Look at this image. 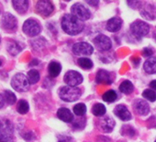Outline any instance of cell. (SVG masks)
<instances>
[{"instance_id":"6da1fadb","label":"cell","mask_w":156,"mask_h":142,"mask_svg":"<svg viewBox=\"0 0 156 142\" xmlns=\"http://www.w3.org/2000/svg\"><path fill=\"white\" fill-rule=\"evenodd\" d=\"M62 28L69 35L79 34L84 30V22L71 14H66L62 19Z\"/></svg>"},{"instance_id":"7a4b0ae2","label":"cell","mask_w":156,"mask_h":142,"mask_svg":"<svg viewBox=\"0 0 156 142\" xmlns=\"http://www.w3.org/2000/svg\"><path fill=\"white\" fill-rule=\"evenodd\" d=\"M81 93L82 92L79 88L71 86L62 87L59 91V96L64 102H74L79 99Z\"/></svg>"},{"instance_id":"3957f363","label":"cell","mask_w":156,"mask_h":142,"mask_svg":"<svg viewBox=\"0 0 156 142\" xmlns=\"http://www.w3.org/2000/svg\"><path fill=\"white\" fill-rule=\"evenodd\" d=\"M13 125L8 119H0V142H12Z\"/></svg>"},{"instance_id":"277c9868","label":"cell","mask_w":156,"mask_h":142,"mask_svg":"<svg viewBox=\"0 0 156 142\" xmlns=\"http://www.w3.org/2000/svg\"><path fill=\"white\" fill-rule=\"evenodd\" d=\"M11 86L14 90L20 92H25L30 88V82L28 77L22 73L16 74L11 80Z\"/></svg>"},{"instance_id":"5b68a950","label":"cell","mask_w":156,"mask_h":142,"mask_svg":"<svg viewBox=\"0 0 156 142\" xmlns=\"http://www.w3.org/2000/svg\"><path fill=\"white\" fill-rule=\"evenodd\" d=\"M72 15L74 16L80 21H87L90 18V11L89 9L83 4L81 3H75L74 5L72 6L71 9Z\"/></svg>"},{"instance_id":"8992f818","label":"cell","mask_w":156,"mask_h":142,"mask_svg":"<svg viewBox=\"0 0 156 142\" xmlns=\"http://www.w3.org/2000/svg\"><path fill=\"white\" fill-rule=\"evenodd\" d=\"M22 29H23L24 33L27 34L28 36H30V37L37 36L41 32V27L39 24V22L35 20H32V19L27 20L24 22Z\"/></svg>"},{"instance_id":"52a82bcc","label":"cell","mask_w":156,"mask_h":142,"mask_svg":"<svg viewBox=\"0 0 156 142\" xmlns=\"http://www.w3.org/2000/svg\"><path fill=\"white\" fill-rule=\"evenodd\" d=\"M130 31L133 35L136 37H143L149 33L150 31V26L148 23L141 21H136L130 25Z\"/></svg>"},{"instance_id":"ba28073f","label":"cell","mask_w":156,"mask_h":142,"mask_svg":"<svg viewBox=\"0 0 156 142\" xmlns=\"http://www.w3.org/2000/svg\"><path fill=\"white\" fill-rule=\"evenodd\" d=\"M1 27L3 30L9 32H15L17 29V19L10 13H5L1 19Z\"/></svg>"},{"instance_id":"9c48e42d","label":"cell","mask_w":156,"mask_h":142,"mask_svg":"<svg viewBox=\"0 0 156 142\" xmlns=\"http://www.w3.org/2000/svg\"><path fill=\"white\" fill-rule=\"evenodd\" d=\"M64 82L71 87H75L77 85H80L83 82V77L82 75L74 70H70L63 77Z\"/></svg>"},{"instance_id":"30bf717a","label":"cell","mask_w":156,"mask_h":142,"mask_svg":"<svg viewBox=\"0 0 156 142\" xmlns=\"http://www.w3.org/2000/svg\"><path fill=\"white\" fill-rule=\"evenodd\" d=\"M73 52L76 55H90L93 54L94 48L91 44L86 42H81L73 44Z\"/></svg>"},{"instance_id":"8fae6325","label":"cell","mask_w":156,"mask_h":142,"mask_svg":"<svg viewBox=\"0 0 156 142\" xmlns=\"http://www.w3.org/2000/svg\"><path fill=\"white\" fill-rule=\"evenodd\" d=\"M53 9H54V7L51 1H48V0H41V1H38L36 4L37 12L44 17L50 16L52 13Z\"/></svg>"},{"instance_id":"7c38bea8","label":"cell","mask_w":156,"mask_h":142,"mask_svg":"<svg viewBox=\"0 0 156 142\" xmlns=\"http://www.w3.org/2000/svg\"><path fill=\"white\" fill-rule=\"evenodd\" d=\"M140 15L148 21L156 19V6L151 3H145L140 9Z\"/></svg>"},{"instance_id":"4fadbf2b","label":"cell","mask_w":156,"mask_h":142,"mask_svg":"<svg viewBox=\"0 0 156 142\" xmlns=\"http://www.w3.org/2000/svg\"><path fill=\"white\" fill-rule=\"evenodd\" d=\"M94 43L96 44V46L101 50V51H108L111 48L112 46V43H111V40L104 35V34H99L98 35L95 40H94Z\"/></svg>"},{"instance_id":"5bb4252c","label":"cell","mask_w":156,"mask_h":142,"mask_svg":"<svg viewBox=\"0 0 156 142\" xmlns=\"http://www.w3.org/2000/svg\"><path fill=\"white\" fill-rule=\"evenodd\" d=\"M96 81L99 84L109 85V84H112V82H113V77H112L111 73H109L108 71L100 69L97 74Z\"/></svg>"},{"instance_id":"9a60e30c","label":"cell","mask_w":156,"mask_h":142,"mask_svg":"<svg viewBox=\"0 0 156 142\" xmlns=\"http://www.w3.org/2000/svg\"><path fill=\"white\" fill-rule=\"evenodd\" d=\"M115 114L123 121H129L131 119V114L128 108L124 105H118L114 109Z\"/></svg>"},{"instance_id":"2e32d148","label":"cell","mask_w":156,"mask_h":142,"mask_svg":"<svg viewBox=\"0 0 156 142\" xmlns=\"http://www.w3.org/2000/svg\"><path fill=\"white\" fill-rule=\"evenodd\" d=\"M134 109L140 115H146L150 112L149 104L143 100H137L134 103Z\"/></svg>"},{"instance_id":"e0dca14e","label":"cell","mask_w":156,"mask_h":142,"mask_svg":"<svg viewBox=\"0 0 156 142\" xmlns=\"http://www.w3.org/2000/svg\"><path fill=\"white\" fill-rule=\"evenodd\" d=\"M12 6L18 13L23 15L28 11L29 1H27V0H13Z\"/></svg>"},{"instance_id":"ac0fdd59","label":"cell","mask_w":156,"mask_h":142,"mask_svg":"<svg viewBox=\"0 0 156 142\" xmlns=\"http://www.w3.org/2000/svg\"><path fill=\"white\" fill-rule=\"evenodd\" d=\"M122 26V21L119 18H112L107 23V30L110 32H117Z\"/></svg>"},{"instance_id":"d6986e66","label":"cell","mask_w":156,"mask_h":142,"mask_svg":"<svg viewBox=\"0 0 156 142\" xmlns=\"http://www.w3.org/2000/svg\"><path fill=\"white\" fill-rule=\"evenodd\" d=\"M57 116L58 118H60L62 121L69 123L72 122L73 119V114L71 113V111L67 108H60L57 112Z\"/></svg>"},{"instance_id":"ffe728a7","label":"cell","mask_w":156,"mask_h":142,"mask_svg":"<svg viewBox=\"0 0 156 142\" xmlns=\"http://www.w3.org/2000/svg\"><path fill=\"white\" fill-rule=\"evenodd\" d=\"M145 72L148 74H156V57L148 58L143 65Z\"/></svg>"},{"instance_id":"44dd1931","label":"cell","mask_w":156,"mask_h":142,"mask_svg":"<svg viewBox=\"0 0 156 142\" xmlns=\"http://www.w3.org/2000/svg\"><path fill=\"white\" fill-rule=\"evenodd\" d=\"M62 70V66L61 65L58 63V62H55V61H52L49 64V66H48V72L50 74V76L51 78H56Z\"/></svg>"},{"instance_id":"7402d4cb","label":"cell","mask_w":156,"mask_h":142,"mask_svg":"<svg viewBox=\"0 0 156 142\" xmlns=\"http://www.w3.org/2000/svg\"><path fill=\"white\" fill-rule=\"evenodd\" d=\"M7 50L8 52L11 54V55H17L18 54L20 53L21 51V47L20 46V44L14 41H10L8 43L7 45Z\"/></svg>"},{"instance_id":"603a6c76","label":"cell","mask_w":156,"mask_h":142,"mask_svg":"<svg viewBox=\"0 0 156 142\" xmlns=\"http://www.w3.org/2000/svg\"><path fill=\"white\" fill-rule=\"evenodd\" d=\"M114 126H115V121L110 117H107L104 120H102V122H101V128L105 132L112 131Z\"/></svg>"},{"instance_id":"cb8c5ba5","label":"cell","mask_w":156,"mask_h":142,"mask_svg":"<svg viewBox=\"0 0 156 142\" xmlns=\"http://www.w3.org/2000/svg\"><path fill=\"white\" fill-rule=\"evenodd\" d=\"M133 90H134L133 84L129 80L123 81L119 86V91L124 94H130L133 92Z\"/></svg>"},{"instance_id":"d4e9b609","label":"cell","mask_w":156,"mask_h":142,"mask_svg":"<svg viewBox=\"0 0 156 142\" xmlns=\"http://www.w3.org/2000/svg\"><path fill=\"white\" fill-rule=\"evenodd\" d=\"M28 80L30 84H36L40 80V73L36 69H31L28 72Z\"/></svg>"},{"instance_id":"484cf974","label":"cell","mask_w":156,"mask_h":142,"mask_svg":"<svg viewBox=\"0 0 156 142\" xmlns=\"http://www.w3.org/2000/svg\"><path fill=\"white\" fill-rule=\"evenodd\" d=\"M77 63L79 65V66H81L84 69H91L93 67V62L89 58H87V57L79 58Z\"/></svg>"},{"instance_id":"4316f807","label":"cell","mask_w":156,"mask_h":142,"mask_svg":"<svg viewBox=\"0 0 156 142\" xmlns=\"http://www.w3.org/2000/svg\"><path fill=\"white\" fill-rule=\"evenodd\" d=\"M92 113L96 116H102L106 114V107L102 103H96L92 108Z\"/></svg>"},{"instance_id":"83f0119b","label":"cell","mask_w":156,"mask_h":142,"mask_svg":"<svg viewBox=\"0 0 156 142\" xmlns=\"http://www.w3.org/2000/svg\"><path fill=\"white\" fill-rule=\"evenodd\" d=\"M29 109H30V106H29V103L27 101L25 100H20L17 105V110L20 114H25L29 112Z\"/></svg>"},{"instance_id":"f1b7e54d","label":"cell","mask_w":156,"mask_h":142,"mask_svg":"<svg viewBox=\"0 0 156 142\" xmlns=\"http://www.w3.org/2000/svg\"><path fill=\"white\" fill-rule=\"evenodd\" d=\"M4 99H5V102L9 104H14L17 101V97L15 95L14 92H12L11 91H5L4 92Z\"/></svg>"},{"instance_id":"f546056e","label":"cell","mask_w":156,"mask_h":142,"mask_svg":"<svg viewBox=\"0 0 156 142\" xmlns=\"http://www.w3.org/2000/svg\"><path fill=\"white\" fill-rule=\"evenodd\" d=\"M102 99L105 101V102H108V103H113L116 101L117 99V93L116 92L114 91H108L107 92H105L102 96Z\"/></svg>"},{"instance_id":"4dcf8cb0","label":"cell","mask_w":156,"mask_h":142,"mask_svg":"<svg viewBox=\"0 0 156 142\" xmlns=\"http://www.w3.org/2000/svg\"><path fill=\"white\" fill-rule=\"evenodd\" d=\"M73 112L78 116H83L87 112V106L84 103H78L73 106Z\"/></svg>"},{"instance_id":"1f68e13d","label":"cell","mask_w":156,"mask_h":142,"mask_svg":"<svg viewBox=\"0 0 156 142\" xmlns=\"http://www.w3.org/2000/svg\"><path fill=\"white\" fill-rule=\"evenodd\" d=\"M142 96L150 102H155L156 101V93L152 90H149V89L145 90L142 92Z\"/></svg>"},{"instance_id":"d6a6232c","label":"cell","mask_w":156,"mask_h":142,"mask_svg":"<svg viewBox=\"0 0 156 142\" xmlns=\"http://www.w3.org/2000/svg\"><path fill=\"white\" fill-rule=\"evenodd\" d=\"M121 133H122V135H127V136H133L135 135V130L130 125H125V126L122 127Z\"/></svg>"},{"instance_id":"836d02e7","label":"cell","mask_w":156,"mask_h":142,"mask_svg":"<svg viewBox=\"0 0 156 142\" xmlns=\"http://www.w3.org/2000/svg\"><path fill=\"white\" fill-rule=\"evenodd\" d=\"M128 5L132 9H138L141 6V2L140 1H128Z\"/></svg>"},{"instance_id":"e575fe53","label":"cell","mask_w":156,"mask_h":142,"mask_svg":"<svg viewBox=\"0 0 156 142\" xmlns=\"http://www.w3.org/2000/svg\"><path fill=\"white\" fill-rule=\"evenodd\" d=\"M152 54H153V50L151 48H150V47H146L142 51V54L144 56H151Z\"/></svg>"},{"instance_id":"d590c367","label":"cell","mask_w":156,"mask_h":142,"mask_svg":"<svg viewBox=\"0 0 156 142\" xmlns=\"http://www.w3.org/2000/svg\"><path fill=\"white\" fill-rule=\"evenodd\" d=\"M5 104V99H4V96L0 94V109H1Z\"/></svg>"},{"instance_id":"8d00e7d4","label":"cell","mask_w":156,"mask_h":142,"mask_svg":"<svg viewBox=\"0 0 156 142\" xmlns=\"http://www.w3.org/2000/svg\"><path fill=\"white\" fill-rule=\"evenodd\" d=\"M150 87L151 89H153L154 91H156V80H152L151 83H150Z\"/></svg>"},{"instance_id":"74e56055","label":"cell","mask_w":156,"mask_h":142,"mask_svg":"<svg viewBox=\"0 0 156 142\" xmlns=\"http://www.w3.org/2000/svg\"><path fill=\"white\" fill-rule=\"evenodd\" d=\"M87 3L89 5H92V6H97L98 4V1H95V2H93V1H87Z\"/></svg>"},{"instance_id":"f35d334b","label":"cell","mask_w":156,"mask_h":142,"mask_svg":"<svg viewBox=\"0 0 156 142\" xmlns=\"http://www.w3.org/2000/svg\"><path fill=\"white\" fill-rule=\"evenodd\" d=\"M153 39H154L155 42H156V29H155V31H154V32H153Z\"/></svg>"},{"instance_id":"ab89813d","label":"cell","mask_w":156,"mask_h":142,"mask_svg":"<svg viewBox=\"0 0 156 142\" xmlns=\"http://www.w3.org/2000/svg\"><path fill=\"white\" fill-rule=\"evenodd\" d=\"M2 65V61H1V59H0V65Z\"/></svg>"},{"instance_id":"60d3db41","label":"cell","mask_w":156,"mask_h":142,"mask_svg":"<svg viewBox=\"0 0 156 142\" xmlns=\"http://www.w3.org/2000/svg\"><path fill=\"white\" fill-rule=\"evenodd\" d=\"M155 142H156V140H155Z\"/></svg>"},{"instance_id":"b9f144b4","label":"cell","mask_w":156,"mask_h":142,"mask_svg":"<svg viewBox=\"0 0 156 142\" xmlns=\"http://www.w3.org/2000/svg\"><path fill=\"white\" fill-rule=\"evenodd\" d=\"M0 42H1V41H0Z\"/></svg>"}]
</instances>
